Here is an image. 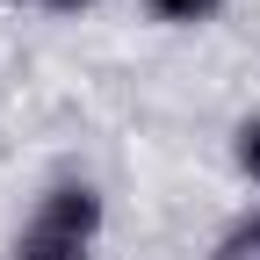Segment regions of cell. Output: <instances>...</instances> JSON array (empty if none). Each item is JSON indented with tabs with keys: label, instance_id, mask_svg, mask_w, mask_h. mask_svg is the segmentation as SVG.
Here are the masks:
<instances>
[{
	"label": "cell",
	"instance_id": "1",
	"mask_svg": "<svg viewBox=\"0 0 260 260\" xmlns=\"http://www.w3.org/2000/svg\"><path fill=\"white\" fill-rule=\"evenodd\" d=\"M94 232H102V195L80 188V181H65V188L44 195V210L29 217L15 260H80L94 246Z\"/></svg>",
	"mask_w": 260,
	"mask_h": 260
},
{
	"label": "cell",
	"instance_id": "2",
	"mask_svg": "<svg viewBox=\"0 0 260 260\" xmlns=\"http://www.w3.org/2000/svg\"><path fill=\"white\" fill-rule=\"evenodd\" d=\"M239 167L260 181V116H246V123H239Z\"/></svg>",
	"mask_w": 260,
	"mask_h": 260
},
{
	"label": "cell",
	"instance_id": "3",
	"mask_svg": "<svg viewBox=\"0 0 260 260\" xmlns=\"http://www.w3.org/2000/svg\"><path fill=\"white\" fill-rule=\"evenodd\" d=\"M152 8L167 15V22H203V15L217 8V0H152Z\"/></svg>",
	"mask_w": 260,
	"mask_h": 260
},
{
	"label": "cell",
	"instance_id": "4",
	"mask_svg": "<svg viewBox=\"0 0 260 260\" xmlns=\"http://www.w3.org/2000/svg\"><path fill=\"white\" fill-rule=\"evenodd\" d=\"M51 8H87V0H51Z\"/></svg>",
	"mask_w": 260,
	"mask_h": 260
}]
</instances>
